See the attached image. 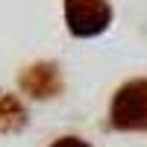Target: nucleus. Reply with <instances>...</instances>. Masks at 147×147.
I'll list each match as a JSON object with an SVG mask.
<instances>
[{"label": "nucleus", "mask_w": 147, "mask_h": 147, "mask_svg": "<svg viewBox=\"0 0 147 147\" xmlns=\"http://www.w3.org/2000/svg\"><path fill=\"white\" fill-rule=\"evenodd\" d=\"M109 121L121 132H147V80L121 85L112 100Z\"/></svg>", "instance_id": "1"}, {"label": "nucleus", "mask_w": 147, "mask_h": 147, "mask_svg": "<svg viewBox=\"0 0 147 147\" xmlns=\"http://www.w3.org/2000/svg\"><path fill=\"white\" fill-rule=\"evenodd\" d=\"M21 88L32 94V97H53L62 91V74H59L56 65L50 62H41V65H32L24 71V77H21Z\"/></svg>", "instance_id": "3"}, {"label": "nucleus", "mask_w": 147, "mask_h": 147, "mask_svg": "<svg viewBox=\"0 0 147 147\" xmlns=\"http://www.w3.org/2000/svg\"><path fill=\"white\" fill-rule=\"evenodd\" d=\"M24 121H27V112H24V106L18 103V97L0 91V129L15 132V129L24 127Z\"/></svg>", "instance_id": "4"}, {"label": "nucleus", "mask_w": 147, "mask_h": 147, "mask_svg": "<svg viewBox=\"0 0 147 147\" xmlns=\"http://www.w3.org/2000/svg\"><path fill=\"white\" fill-rule=\"evenodd\" d=\"M65 21L77 38L100 35L112 24V3L109 0H65Z\"/></svg>", "instance_id": "2"}, {"label": "nucleus", "mask_w": 147, "mask_h": 147, "mask_svg": "<svg viewBox=\"0 0 147 147\" xmlns=\"http://www.w3.org/2000/svg\"><path fill=\"white\" fill-rule=\"evenodd\" d=\"M50 147H91V144H88V141H82V138H77V136H65V138L53 141Z\"/></svg>", "instance_id": "5"}]
</instances>
